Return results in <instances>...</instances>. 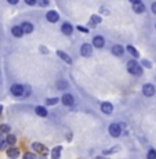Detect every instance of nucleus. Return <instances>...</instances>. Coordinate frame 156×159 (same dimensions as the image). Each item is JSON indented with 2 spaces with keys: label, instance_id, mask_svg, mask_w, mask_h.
Listing matches in <instances>:
<instances>
[{
  "label": "nucleus",
  "instance_id": "nucleus-1",
  "mask_svg": "<svg viewBox=\"0 0 156 159\" xmlns=\"http://www.w3.org/2000/svg\"><path fill=\"white\" fill-rule=\"evenodd\" d=\"M127 71L134 76H140L142 73V66L140 65L136 60H130L127 62Z\"/></svg>",
  "mask_w": 156,
  "mask_h": 159
},
{
  "label": "nucleus",
  "instance_id": "nucleus-2",
  "mask_svg": "<svg viewBox=\"0 0 156 159\" xmlns=\"http://www.w3.org/2000/svg\"><path fill=\"white\" fill-rule=\"evenodd\" d=\"M108 131L112 137H119L122 133V126L119 123H112V125H109Z\"/></svg>",
  "mask_w": 156,
  "mask_h": 159
},
{
  "label": "nucleus",
  "instance_id": "nucleus-3",
  "mask_svg": "<svg viewBox=\"0 0 156 159\" xmlns=\"http://www.w3.org/2000/svg\"><path fill=\"white\" fill-rule=\"evenodd\" d=\"M11 94L15 97H20V96H24V93H25V87L22 86V84H13L10 89Z\"/></svg>",
  "mask_w": 156,
  "mask_h": 159
},
{
  "label": "nucleus",
  "instance_id": "nucleus-4",
  "mask_svg": "<svg viewBox=\"0 0 156 159\" xmlns=\"http://www.w3.org/2000/svg\"><path fill=\"white\" fill-rule=\"evenodd\" d=\"M131 4H133V11H136L137 14H142L145 11V6L140 0H131Z\"/></svg>",
  "mask_w": 156,
  "mask_h": 159
},
{
  "label": "nucleus",
  "instance_id": "nucleus-5",
  "mask_svg": "<svg viewBox=\"0 0 156 159\" xmlns=\"http://www.w3.org/2000/svg\"><path fill=\"white\" fill-rule=\"evenodd\" d=\"M142 93H144V96H146V97H152L156 93V89H155L154 84L146 83L142 86Z\"/></svg>",
  "mask_w": 156,
  "mask_h": 159
},
{
  "label": "nucleus",
  "instance_id": "nucleus-6",
  "mask_svg": "<svg viewBox=\"0 0 156 159\" xmlns=\"http://www.w3.org/2000/svg\"><path fill=\"white\" fill-rule=\"evenodd\" d=\"M80 54L83 57H90L93 54V44H88V43H84L80 48Z\"/></svg>",
  "mask_w": 156,
  "mask_h": 159
},
{
  "label": "nucleus",
  "instance_id": "nucleus-7",
  "mask_svg": "<svg viewBox=\"0 0 156 159\" xmlns=\"http://www.w3.org/2000/svg\"><path fill=\"white\" fill-rule=\"evenodd\" d=\"M46 18H47V21H48V22H51V24H56V22H58V20H60V14H58L57 11L51 10V11H48V13L46 14Z\"/></svg>",
  "mask_w": 156,
  "mask_h": 159
},
{
  "label": "nucleus",
  "instance_id": "nucleus-8",
  "mask_svg": "<svg viewBox=\"0 0 156 159\" xmlns=\"http://www.w3.org/2000/svg\"><path fill=\"white\" fill-rule=\"evenodd\" d=\"M62 104L64 105H66V107H71V105H73V104H75V98H73V96L72 94H64L62 96Z\"/></svg>",
  "mask_w": 156,
  "mask_h": 159
},
{
  "label": "nucleus",
  "instance_id": "nucleus-9",
  "mask_svg": "<svg viewBox=\"0 0 156 159\" xmlns=\"http://www.w3.org/2000/svg\"><path fill=\"white\" fill-rule=\"evenodd\" d=\"M101 111L106 115H111L114 112V105L111 102H102L101 104Z\"/></svg>",
  "mask_w": 156,
  "mask_h": 159
},
{
  "label": "nucleus",
  "instance_id": "nucleus-10",
  "mask_svg": "<svg viewBox=\"0 0 156 159\" xmlns=\"http://www.w3.org/2000/svg\"><path fill=\"white\" fill-rule=\"evenodd\" d=\"M93 46H96V47H98V48H102L104 46H105V39H104L102 36H94Z\"/></svg>",
  "mask_w": 156,
  "mask_h": 159
},
{
  "label": "nucleus",
  "instance_id": "nucleus-11",
  "mask_svg": "<svg viewBox=\"0 0 156 159\" xmlns=\"http://www.w3.org/2000/svg\"><path fill=\"white\" fill-rule=\"evenodd\" d=\"M32 148H33V151L40 152V154H46L47 152V148L43 144H40V143H32Z\"/></svg>",
  "mask_w": 156,
  "mask_h": 159
},
{
  "label": "nucleus",
  "instance_id": "nucleus-12",
  "mask_svg": "<svg viewBox=\"0 0 156 159\" xmlns=\"http://www.w3.org/2000/svg\"><path fill=\"white\" fill-rule=\"evenodd\" d=\"M61 30H62L64 35L69 36V35H72V32H73V26L69 22H65L62 26H61Z\"/></svg>",
  "mask_w": 156,
  "mask_h": 159
},
{
  "label": "nucleus",
  "instance_id": "nucleus-13",
  "mask_svg": "<svg viewBox=\"0 0 156 159\" xmlns=\"http://www.w3.org/2000/svg\"><path fill=\"white\" fill-rule=\"evenodd\" d=\"M123 53H124V48L122 47L120 44H115L114 47H112V54L116 57H122L123 56Z\"/></svg>",
  "mask_w": 156,
  "mask_h": 159
},
{
  "label": "nucleus",
  "instance_id": "nucleus-14",
  "mask_svg": "<svg viewBox=\"0 0 156 159\" xmlns=\"http://www.w3.org/2000/svg\"><path fill=\"white\" fill-rule=\"evenodd\" d=\"M57 56L60 57L61 60H64V61H65L66 64H72V58L69 57L68 54L65 53V51H62V50H58V51H57Z\"/></svg>",
  "mask_w": 156,
  "mask_h": 159
},
{
  "label": "nucleus",
  "instance_id": "nucleus-15",
  "mask_svg": "<svg viewBox=\"0 0 156 159\" xmlns=\"http://www.w3.org/2000/svg\"><path fill=\"white\" fill-rule=\"evenodd\" d=\"M21 29H22L24 33H32L33 32V25L30 22H22V25H21Z\"/></svg>",
  "mask_w": 156,
  "mask_h": 159
},
{
  "label": "nucleus",
  "instance_id": "nucleus-16",
  "mask_svg": "<svg viewBox=\"0 0 156 159\" xmlns=\"http://www.w3.org/2000/svg\"><path fill=\"white\" fill-rule=\"evenodd\" d=\"M7 155L10 159H17L20 157V151H18V148H14V147H11L10 149L7 151Z\"/></svg>",
  "mask_w": 156,
  "mask_h": 159
},
{
  "label": "nucleus",
  "instance_id": "nucleus-17",
  "mask_svg": "<svg viewBox=\"0 0 156 159\" xmlns=\"http://www.w3.org/2000/svg\"><path fill=\"white\" fill-rule=\"evenodd\" d=\"M35 111H36V114H38L39 116H42V118H46V116L48 115V111L44 108V107H42V105L36 107V108H35Z\"/></svg>",
  "mask_w": 156,
  "mask_h": 159
},
{
  "label": "nucleus",
  "instance_id": "nucleus-18",
  "mask_svg": "<svg viewBox=\"0 0 156 159\" xmlns=\"http://www.w3.org/2000/svg\"><path fill=\"white\" fill-rule=\"evenodd\" d=\"M61 151H62V147L61 145H58L56 147V148L51 151V159H60L61 157Z\"/></svg>",
  "mask_w": 156,
  "mask_h": 159
},
{
  "label": "nucleus",
  "instance_id": "nucleus-19",
  "mask_svg": "<svg viewBox=\"0 0 156 159\" xmlns=\"http://www.w3.org/2000/svg\"><path fill=\"white\" fill-rule=\"evenodd\" d=\"M127 51H128V53H130V54H131V56H133L134 58H138V57H140L138 50H137L136 47H133V46H131V44H128V46H127Z\"/></svg>",
  "mask_w": 156,
  "mask_h": 159
},
{
  "label": "nucleus",
  "instance_id": "nucleus-20",
  "mask_svg": "<svg viewBox=\"0 0 156 159\" xmlns=\"http://www.w3.org/2000/svg\"><path fill=\"white\" fill-rule=\"evenodd\" d=\"M11 33L15 36V38H21V36L24 35L22 29H21V26H13V29H11Z\"/></svg>",
  "mask_w": 156,
  "mask_h": 159
},
{
  "label": "nucleus",
  "instance_id": "nucleus-21",
  "mask_svg": "<svg viewBox=\"0 0 156 159\" xmlns=\"http://www.w3.org/2000/svg\"><path fill=\"white\" fill-rule=\"evenodd\" d=\"M90 22H91V25L93 26H96V25H98V24L101 22V17L100 15H91V18H90Z\"/></svg>",
  "mask_w": 156,
  "mask_h": 159
},
{
  "label": "nucleus",
  "instance_id": "nucleus-22",
  "mask_svg": "<svg viewBox=\"0 0 156 159\" xmlns=\"http://www.w3.org/2000/svg\"><path fill=\"white\" fill-rule=\"evenodd\" d=\"M6 141H7L8 145H14L15 141H17V139H15V136H13V134H7V137H6Z\"/></svg>",
  "mask_w": 156,
  "mask_h": 159
},
{
  "label": "nucleus",
  "instance_id": "nucleus-23",
  "mask_svg": "<svg viewBox=\"0 0 156 159\" xmlns=\"http://www.w3.org/2000/svg\"><path fill=\"white\" fill-rule=\"evenodd\" d=\"M120 149V147H114L111 149H104L102 151V155H109V154H114V152H118Z\"/></svg>",
  "mask_w": 156,
  "mask_h": 159
},
{
  "label": "nucleus",
  "instance_id": "nucleus-24",
  "mask_svg": "<svg viewBox=\"0 0 156 159\" xmlns=\"http://www.w3.org/2000/svg\"><path fill=\"white\" fill-rule=\"evenodd\" d=\"M56 84H57L58 90H64V89H66V86H68V83H66L65 80H58Z\"/></svg>",
  "mask_w": 156,
  "mask_h": 159
},
{
  "label": "nucleus",
  "instance_id": "nucleus-25",
  "mask_svg": "<svg viewBox=\"0 0 156 159\" xmlns=\"http://www.w3.org/2000/svg\"><path fill=\"white\" fill-rule=\"evenodd\" d=\"M10 130L8 125H0V133H10Z\"/></svg>",
  "mask_w": 156,
  "mask_h": 159
},
{
  "label": "nucleus",
  "instance_id": "nucleus-26",
  "mask_svg": "<svg viewBox=\"0 0 156 159\" xmlns=\"http://www.w3.org/2000/svg\"><path fill=\"white\" fill-rule=\"evenodd\" d=\"M57 102H58L57 97H56V98H47V100H46V104H47V105H56Z\"/></svg>",
  "mask_w": 156,
  "mask_h": 159
},
{
  "label": "nucleus",
  "instance_id": "nucleus-27",
  "mask_svg": "<svg viewBox=\"0 0 156 159\" xmlns=\"http://www.w3.org/2000/svg\"><path fill=\"white\" fill-rule=\"evenodd\" d=\"M146 158L148 159H156V151L155 149H151V151L148 152V155H146Z\"/></svg>",
  "mask_w": 156,
  "mask_h": 159
},
{
  "label": "nucleus",
  "instance_id": "nucleus-28",
  "mask_svg": "<svg viewBox=\"0 0 156 159\" xmlns=\"http://www.w3.org/2000/svg\"><path fill=\"white\" fill-rule=\"evenodd\" d=\"M24 159H38V158H36V155H33L32 152H26V154H24Z\"/></svg>",
  "mask_w": 156,
  "mask_h": 159
},
{
  "label": "nucleus",
  "instance_id": "nucleus-29",
  "mask_svg": "<svg viewBox=\"0 0 156 159\" xmlns=\"http://www.w3.org/2000/svg\"><path fill=\"white\" fill-rule=\"evenodd\" d=\"M142 65H144V66H146V68H152V64L149 62L148 60H144V61H142Z\"/></svg>",
  "mask_w": 156,
  "mask_h": 159
},
{
  "label": "nucleus",
  "instance_id": "nucleus-30",
  "mask_svg": "<svg viewBox=\"0 0 156 159\" xmlns=\"http://www.w3.org/2000/svg\"><path fill=\"white\" fill-rule=\"evenodd\" d=\"M8 144H7V141H6V140H4V141H2V143H0V151H3V149H6V147H7Z\"/></svg>",
  "mask_w": 156,
  "mask_h": 159
},
{
  "label": "nucleus",
  "instance_id": "nucleus-31",
  "mask_svg": "<svg viewBox=\"0 0 156 159\" xmlns=\"http://www.w3.org/2000/svg\"><path fill=\"white\" fill-rule=\"evenodd\" d=\"M39 6H42V7H46V6H48V2L47 0H42V2H38Z\"/></svg>",
  "mask_w": 156,
  "mask_h": 159
},
{
  "label": "nucleus",
  "instance_id": "nucleus-32",
  "mask_svg": "<svg viewBox=\"0 0 156 159\" xmlns=\"http://www.w3.org/2000/svg\"><path fill=\"white\" fill-rule=\"evenodd\" d=\"M26 4H29V6H35V4H38V2H36V0H26Z\"/></svg>",
  "mask_w": 156,
  "mask_h": 159
},
{
  "label": "nucleus",
  "instance_id": "nucleus-33",
  "mask_svg": "<svg viewBox=\"0 0 156 159\" xmlns=\"http://www.w3.org/2000/svg\"><path fill=\"white\" fill-rule=\"evenodd\" d=\"M78 30H82V32H84V33H88V29L84 28V26H78Z\"/></svg>",
  "mask_w": 156,
  "mask_h": 159
},
{
  "label": "nucleus",
  "instance_id": "nucleus-34",
  "mask_svg": "<svg viewBox=\"0 0 156 159\" xmlns=\"http://www.w3.org/2000/svg\"><path fill=\"white\" fill-rule=\"evenodd\" d=\"M40 51H42V53H46V54H48V50H47V48H46V47H43V46L40 47Z\"/></svg>",
  "mask_w": 156,
  "mask_h": 159
},
{
  "label": "nucleus",
  "instance_id": "nucleus-35",
  "mask_svg": "<svg viewBox=\"0 0 156 159\" xmlns=\"http://www.w3.org/2000/svg\"><path fill=\"white\" fill-rule=\"evenodd\" d=\"M152 11H154V14H156V2L152 4Z\"/></svg>",
  "mask_w": 156,
  "mask_h": 159
},
{
  "label": "nucleus",
  "instance_id": "nucleus-36",
  "mask_svg": "<svg viewBox=\"0 0 156 159\" xmlns=\"http://www.w3.org/2000/svg\"><path fill=\"white\" fill-rule=\"evenodd\" d=\"M8 3H10V4H17L18 0H8Z\"/></svg>",
  "mask_w": 156,
  "mask_h": 159
},
{
  "label": "nucleus",
  "instance_id": "nucleus-37",
  "mask_svg": "<svg viewBox=\"0 0 156 159\" xmlns=\"http://www.w3.org/2000/svg\"><path fill=\"white\" fill-rule=\"evenodd\" d=\"M2 141H4V140H3V137H2V133H0V143Z\"/></svg>",
  "mask_w": 156,
  "mask_h": 159
},
{
  "label": "nucleus",
  "instance_id": "nucleus-38",
  "mask_svg": "<svg viewBox=\"0 0 156 159\" xmlns=\"http://www.w3.org/2000/svg\"><path fill=\"white\" fill-rule=\"evenodd\" d=\"M2 109H3V107H2V105H0V112H2Z\"/></svg>",
  "mask_w": 156,
  "mask_h": 159
},
{
  "label": "nucleus",
  "instance_id": "nucleus-39",
  "mask_svg": "<svg viewBox=\"0 0 156 159\" xmlns=\"http://www.w3.org/2000/svg\"><path fill=\"white\" fill-rule=\"evenodd\" d=\"M97 159H102V158H97Z\"/></svg>",
  "mask_w": 156,
  "mask_h": 159
}]
</instances>
